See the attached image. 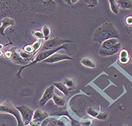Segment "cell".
<instances>
[{
	"instance_id": "14",
	"label": "cell",
	"mask_w": 132,
	"mask_h": 126,
	"mask_svg": "<svg viewBox=\"0 0 132 126\" xmlns=\"http://www.w3.org/2000/svg\"><path fill=\"white\" fill-rule=\"evenodd\" d=\"M119 62L120 63L126 65L129 62L130 57L128 51L126 49H122L119 51Z\"/></svg>"
},
{
	"instance_id": "9",
	"label": "cell",
	"mask_w": 132,
	"mask_h": 126,
	"mask_svg": "<svg viewBox=\"0 0 132 126\" xmlns=\"http://www.w3.org/2000/svg\"><path fill=\"white\" fill-rule=\"evenodd\" d=\"M54 88L55 86L53 85H51L46 88L40 100L38 101V104L40 106L44 107L50 100L53 98V97L54 94Z\"/></svg>"
},
{
	"instance_id": "17",
	"label": "cell",
	"mask_w": 132,
	"mask_h": 126,
	"mask_svg": "<svg viewBox=\"0 0 132 126\" xmlns=\"http://www.w3.org/2000/svg\"><path fill=\"white\" fill-rule=\"evenodd\" d=\"M119 43L118 42V39L116 38H112V39H108L106 41H104V42L102 43V45H101V47L102 48H104V49H108L110 48V47H113V46H114L117 43Z\"/></svg>"
},
{
	"instance_id": "35",
	"label": "cell",
	"mask_w": 132,
	"mask_h": 126,
	"mask_svg": "<svg viewBox=\"0 0 132 126\" xmlns=\"http://www.w3.org/2000/svg\"><path fill=\"white\" fill-rule=\"evenodd\" d=\"M76 126H82V125H81V124H77L76 125Z\"/></svg>"
},
{
	"instance_id": "1",
	"label": "cell",
	"mask_w": 132,
	"mask_h": 126,
	"mask_svg": "<svg viewBox=\"0 0 132 126\" xmlns=\"http://www.w3.org/2000/svg\"><path fill=\"white\" fill-rule=\"evenodd\" d=\"M27 1L0 0V21L6 17L20 15L28 7Z\"/></svg>"
},
{
	"instance_id": "7",
	"label": "cell",
	"mask_w": 132,
	"mask_h": 126,
	"mask_svg": "<svg viewBox=\"0 0 132 126\" xmlns=\"http://www.w3.org/2000/svg\"><path fill=\"white\" fill-rule=\"evenodd\" d=\"M15 108L19 111L24 124L26 126L28 125L32 121L34 111L29 107L24 105L15 106Z\"/></svg>"
},
{
	"instance_id": "36",
	"label": "cell",
	"mask_w": 132,
	"mask_h": 126,
	"mask_svg": "<svg viewBox=\"0 0 132 126\" xmlns=\"http://www.w3.org/2000/svg\"><path fill=\"white\" fill-rule=\"evenodd\" d=\"M131 62H132V58H131Z\"/></svg>"
},
{
	"instance_id": "27",
	"label": "cell",
	"mask_w": 132,
	"mask_h": 126,
	"mask_svg": "<svg viewBox=\"0 0 132 126\" xmlns=\"http://www.w3.org/2000/svg\"><path fill=\"white\" fill-rule=\"evenodd\" d=\"M51 126H66V125L63 121L60 120H56L53 122L51 124Z\"/></svg>"
},
{
	"instance_id": "10",
	"label": "cell",
	"mask_w": 132,
	"mask_h": 126,
	"mask_svg": "<svg viewBox=\"0 0 132 126\" xmlns=\"http://www.w3.org/2000/svg\"><path fill=\"white\" fill-rule=\"evenodd\" d=\"M121 43L119 42L114 46L108 49H104L100 47L99 49L98 54L103 57L110 56L114 55L119 53L121 50Z\"/></svg>"
},
{
	"instance_id": "15",
	"label": "cell",
	"mask_w": 132,
	"mask_h": 126,
	"mask_svg": "<svg viewBox=\"0 0 132 126\" xmlns=\"http://www.w3.org/2000/svg\"><path fill=\"white\" fill-rule=\"evenodd\" d=\"M81 63L82 66L90 69H94L96 67V65L94 60L90 57H83L81 60Z\"/></svg>"
},
{
	"instance_id": "34",
	"label": "cell",
	"mask_w": 132,
	"mask_h": 126,
	"mask_svg": "<svg viewBox=\"0 0 132 126\" xmlns=\"http://www.w3.org/2000/svg\"><path fill=\"white\" fill-rule=\"evenodd\" d=\"M4 55V52L3 50H0V57H3Z\"/></svg>"
},
{
	"instance_id": "22",
	"label": "cell",
	"mask_w": 132,
	"mask_h": 126,
	"mask_svg": "<svg viewBox=\"0 0 132 126\" xmlns=\"http://www.w3.org/2000/svg\"><path fill=\"white\" fill-rule=\"evenodd\" d=\"M63 83L65 85V86L70 90H73L76 87V82L75 80L73 78H65L64 80Z\"/></svg>"
},
{
	"instance_id": "25",
	"label": "cell",
	"mask_w": 132,
	"mask_h": 126,
	"mask_svg": "<svg viewBox=\"0 0 132 126\" xmlns=\"http://www.w3.org/2000/svg\"><path fill=\"white\" fill-rule=\"evenodd\" d=\"M23 50L26 51V52L29 53V54H33L35 55L34 49V47L32 46V45H27V46H26L24 47Z\"/></svg>"
},
{
	"instance_id": "33",
	"label": "cell",
	"mask_w": 132,
	"mask_h": 126,
	"mask_svg": "<svg viewBox=\"0 0 132 126\" xmlns=\"http://www.w3.org/2000/svg\"><path fill=\"white\" fill-rule=\"evenodd\" d=\"M128 30H129V33L132 36V26L131 27H128Z\"/></svg>"
},
{
	"instance_id": "11",
	"label": "cell",
	"mask_w": 132,
	"mask_h": 126,
	"mask_svg": "<svg viewBox=\"0 0 132 126\" xmlns=\"http://www.w3.org/2000/svg\"><path fill=\"white\" fill-rule=\"evenodd\" d=\"M1 25L0 26V34L2 36L5 35V31L10 27L14 26L15 23V21L14 18L10 17H4L1 20Z\"/></svg>"
},
{
	"instance_id": "19",
	"label": "cell",
	"mask_w": 132,
	"mask_h": 126,
	"mask_svg": "<svg viewBox=\"0 0 132 126\" xmlns=\"http://www.w3.org/2000/svg\"><path fill=\"white\" fill-rule=\"evenodd\" d=\"M52 99L54 101V102L55 105L57 107H61L64 106L65 105L66 100L63 97L59 96L58 95L54 94Z\"/></svg>"
},
{
	"instance_id": "30",
	"label": "cell",
	"mask_w": 132,
	"mask_h": 126,
	"mask_svg": "<svg viewBox=\"0 0 132 126\" xmlns=\"http://www.w3.org/2000/svg\"><path fill=\"white\" fill-rule=\"evenodd\" d=\"M78 1V0H66V1H64V3H65V4L69 5H73L76 4V3H77Z\"/></svg>"
},
{
	"instance_id": "23",
	"label": "cell",
	"mask_w": 132,
	"mask_h": 126,
	"mask_svg": "<svg viewBox=\"0 0 132 126\" xmlns=\"http://www.w3.org/2000/svg\"><path fill=\"white\" fill-rule=\"evenodd\" d=\"M43 45V40H38L36 41V42L32 44V46L34 47V53L35 55L38 52V51H39L41 49L42 47V46Z\"/></svg>"
},
{
	"instance_id": "18",
	"label": "cell",
	"mask_w": 132,
	"mask_h": 126,
	"mask_svg": "<svg viewBox=\"0 0 132 126\" xmlns=\"http://www.w3.org/2000/svg\"><path fill=\"white\" fill-rule=\"evenodd\" d=\"M116 1L119 5L120 9L123 10H130L132 9L131 0H119Z\"/></svg>"
},
{
	"instance_id": "26",
	"label": "cell",
	"mask_w": 132,
	"mask_h": 126,
	"mask_svg": "<svg viewBox=\"0 0 132 126\" xmlns=\"http://www.w3.org/2000/svg\"><path fill=\"white\" fill-rule=\"evenodd\" d=\"M4 56L5 57V59H8V60H11L12 59V56H13V52H12L11 49L5 51V52H4Z\"/></svg>"
},
{
	"instance_id": "13",
	"label": "cell",
	"mask_w": 132,
	"mask_h": 126,
	"mask_svg": "<svg viewBox=\"0 0 132 126\" xmlns=\"http://www.w3.org/2000/svg\"><path fill=\"white\" fill-rule=\"evenodd\" d=\"M87 113L92 117L96 118L100 120H105L108 117V114L107 113H103L92 108H88L87 109Z\"/></svg>"
},
{
	"instance_id": "16",
	"label": "cell",
	"mask_w": 132,
	"mask_h": 126,
	"mask_svg": "<svg viewBox=\"0 0 132 126\" xmlns=\"http://www.w3.org/2000/svg\"><path fill=\"white\" fill-rule=\"evenodd\" d=\"M53 85L55 88H57L59 91H60L63 93L64 95H65L67 96L70 94V90L69 88L66 87L65 85L64 84L63 82H54Z\"/></svg>"
},
{
	"instance_id": "2",
	"label": "cell",
	"mask_w": 132,
	"mask_h": 126,
	"mask_svg": "<svg viewBox=\"0 0 132 126\" xmlns=\"http://www.w3.org/2000/svg\"><path fill=\"white\" fill-rule=\"evenodd\" d=\"M119 36V33L116 27L111 23L106 22L94 31L92 40L102 44L108 39H118Z\"/></svg>"
},
{
	"instance_id": "5",
	"label": "cell",
	"mask_w": 132,
	"mask_h": 126,
	"mask_svg": "<svg viewBox=\"0 0 132 126\" xmlns=\"http://www.w3.org/2000/svg\"><path fill=\"white\" fill-rule=\"evenodd\" d=\"M0 114H10L15 117L17 126H26L22 121L19 111L10 102H4L0 104Z\"/></svg>"
},
{
	"instance_id": "8",
	"label": "cell",
	"mask_w": 132,
	"mask_h": 126,
	"mask_svg": "<svg viewBox=\"0 0 132 126\" xmlns=\"http://www.w3.org/2000/svg\"><path fill=\"white\" fill-rule=\"evenodd\" d=\"M65 60H71V61H74L73 58L70 57L69 55L67 54H63V53H55L50 56L48 58H47L46 60H45L43 62L45 63L49 64H53L57 62H59L60 61H65Z\"/></svg>"
},
{
	"instance_id": "32",
	"label": "cell",
	"mask_w": 132,
	"mask_h": 126,
	"mask_svg": "<svg viewBox=\"0 0 132 126\" xmlns=\"http://www.w3.org/2000/svg\"><path fill=\"white\" fill-rule=\"evenodd\" d=\"M29 125L30 126H41L40 124H38L37 123H35L34 121H31V123L29 124Z\"/></svg>"
},
{
	"instance_id": "20",
	"label": "cell",
	"mask_w": 132,
	"mask_h": 126,
	"mask_svg": "<svg viewBox=\"0 0 132 126\" xmlns=\"http://www.w3.org/2000/svg\"><path fill=\"white\" fill-rule=\"evenodd\" d=\"M109 3L110 4V8L111 12L113 14L117 15L119 13L120 7L117 1L115 0H110V1H109Z\"/></svg>"
},
{
	"instance_id": "28",
	"label": "cell",
	"mask_w": 132,
	"mask_h": 126,
	"mask_svg": "<svg viewBox=\"0 0 132 126\" xmlns=\"http://www.w3.org/2000/svg\"><path fill=\"white\" fill-rule=\"evenodd\" d=\"M89 7L93 8L98 4L97 1H84Z\"/></svg>"
},
{
	"instance_id": "21",
	"label": "cell",
	"mask_w": 132,
	"mask_h": 126,
	"mask_svg": "<svg viewBox=\"0 0 132 126\" xmlns=\"http://www.w3.org/2000/svg\"><path fill=\"white\" fill-rule=\"evenodd\" d=\"M41 31H42L43 35H44V40L47 41L49 40L50 37L51 35V28L48 25H44Z\"/></svg>"
},
{
	"instance_id": "3",
	"label": "cell",
	"mask_w": 132,
	"mask_h": 126,
	"mask_svg": "<svg viewBox=\"0 0 132 126\" xmlns=\"http://www.w3.org/2000/svg\"><path fill=\"white\" fill-rule=\"evenodd\" d=\"M27 4L31 11L36 13H51L57 5L54 1H28Z\"/></svg>"
},
{
	"instance_id": "12",
	"label": "cell",
	"mask_w": 132,
	"mask_h": 126,
	"mask_svg": "<svg viewBox=\"0 0 132 126\" xmlns=\"http://www.w3.org/2000/svg\"><path fill=\"white\" fill-rule=\"evenodd\" d=\"M48 117V114L40 109H37L34 112L32 121L41 124V123Z\"/></svg>"
},
{
	"instance_id": "31",
	"label": "cell",
	"mask_w": 132,
	"mask_h": 126,
	"mask_svg": "<svg viewBox=\"0 0 132 126\" xmlns=\"http://www.w3.org/2000/svg\"><path fill=\"white\" fill-rule=\"evenodd\" d=\"M12 45V43H8V44H6V45H4V44H3V43H0V50H3V49L5 48V47L6 46H8V45Z\"/></svg>"
},
{
	"instance_id": "6",
	"label": "cell",
	"mask_w": 132,
	"mask_h": 126,
	"mask_svg": "<svg viewBox=\"0 0 132 126\" xmlns=\"http://www.w3.org/2000/svg\"><path fill=\"white\" fill-rule=\"evenodd\" d=\"M74 43V41L68 40V39H61L60 38L49 39V40L45 41L43 43L42 47H41V50H46L54 49L58 48L59 47H61L64 45H66L67 43Z\"/></svg>"
},
{
	"instance_id": "4",
	"label": "cell",
	"mask_w": 132,
	"mask_h": 126,
	"mask_svg": "<svg viewBox=\"0 0 132 126\" xmlns=\"http://www.w3.org/2000/svg\"><path fill=\"white\" fill-rule=\"evenodd\" d=\"M62 49H67V47H66V45H64L61 47H58V48L54 49H51V50H42L37 53L36 56L34 57V60L32 62L29 63L28 64H27L26 65L24 66L23 67L21 68L18 72L17 73V76L21 77L20 74L21 73V72L23 71L24 69H26V68L28 66H32L33 65H35V64L38 62H43L45 60H46L47 58H48L50 56H51V55L54 54L55 53H57V51H60Z\"/></svg>"
},
{
	"instance_id": "29",
	"label": "cell",
	"mask_w": 132,
	"mask_h": 126,
	"mask_svg": "<svg viewBox=\"0 0 132 126\" xmlns=\"http://www.w3.org/2000/svg\"><path fill=\"white\" fill-rule=\"evenodd\" d=\"M125 23L128 27L132 26V16H127L125 18Z\"/></svg>"
},
{
	"instance_id": "24",
	"label": "cell",
	"mask_w": 132,
	"mask_h": 126,
	"mask_svg": "<svg viewBox=\"0 0 132 126\" xmlns=\"http://www.w3.org/2000/svg\"><path fill=\"white\" fill-rule=\"evenodd\" d=\"M32 35L35 38L38 39V40H44V35L43 34L42 31L39 30L33 31Z\"/></svg>"
}]
</instances>
